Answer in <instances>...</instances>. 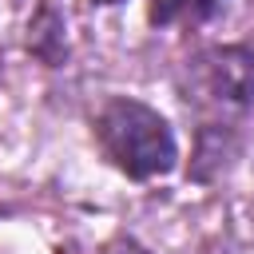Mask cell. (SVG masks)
<instances>
[{"mask_svg":"<svg viewBox=\"0 0 254 254\" xmlns=\"http://www.w3.org/2000/svg\"><path fill=\"white\" fill-rule=\"evenodd\" d=\"M95 139L103 155L131 179H155L175 167V135L159 111L139 99H107L95 115Z\"/></svg>","mask_w":254,"mask_h":254,"instance_id":"cell-1","label":"cell"},{"mask_svg":"<svg viewBox=\"0 0 254 254\" xmlns=\"http://www.w3.org/2000/svg\"><path fill=\"white\" fill-rule=\"evenodd\" d=\"M183 99L210 119L206 127H222V119L246 111L254 99V52L234 44L198 52L183 71Z\"/></svg>","mask_w":254,"mask_h":254,"instance_id":"cell-2","label":"cell"},{"mask_svg":"<svg viewBox=\"0 0 254 254\" xmlns=\"http://www.w3.org/2000/svg\"><path fill=\"white\" fill-rule=\"evenodd\" d=\"M210 8H214V0H151V20H155V24L202 20Z\"/></svg>","mask_w":254,"mask_h":254,"instance_id":"cell-3","label":"cell"},{"mask_svg":"<svg viewBox=\"0 0 254 254\" xmlns=\"http://www.w3.org/2000/svg\"><path fill=\"white\" fill-rule=\"evenodd\" d=\"M103 254H151V250H143V246H135V242H115V246H107Z\"/></svg>","mask_w":254,"mask_h":254,"instance_id":"cell-4","label":"cell"},{"mask_svg":"<svg viewBox=\"0 0 254 254\" xmlns=\"http://www.w3.org/2000/svg\"><path fill=\"white\" fill-rule=\"evenodd\" d=\"M95 4H119V0H95Z\"/></svg>","mask_w":254,"mask_h":254,"instance_id":"cell-5","label":"cell"}]
</instances>
